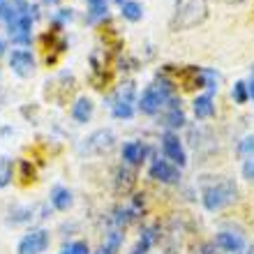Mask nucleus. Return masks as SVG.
I'll list each match as a JSON object with an SVG mask.
<instances>
[{
  "label": "nucleus",
  "instance_id": "obj_1",
  "mask_svg": "<svg viewBox=\"0 0 254 254\" xmlns=\"http://www.w3.org/2000/svg\"><path fill=\"white\" fill-rule=\"evenodd\" d=\"M236 199H238V188H236V183L231 178H224V176L213 178L201 190V201H203L206 210H210V213L231 206Z\"/></svg>",
  "mask_w": 254,
  "mask_h": 254
},
{
  "label": "nucleus",
  "instance_id": "obj_2",
  "mask_svg": "<svg viewBox=\"0 0 254 254\" xmlns=\"http://www.w3.org/2000/svg\"><path fill=\"white\" fill-rule=\"evenodd\" d=\"M208 19L206 0H176L174 16L169 21L171 30H190Z\"/></svg>",
  "mask_w": 254,
  "mask_h": 254
},
{
  "label": "nucleus",
  "instance_id": "obj_3",
  "mask_svg": "<svg viewBox=\"0 0 254 254\" xmlns=\"http://www.w3.org/2000/svg\"><path fill=\"white\" fill-rule=\"evenodd\" d=\"M171 97H174V83H171L167 76H157V79L143 90V95H141V100H139V109L148 116H155L167 107V102L171 100Z\"/></svg>",
  "mask_w": 254,
  "mask_h": 254
},
{
  "label": "nucleus",
  "instance_id": "obj_4",
  "mask_svg": "<svg viewBox=\"0 0 254 254\" xmlns=\"http://www.w3.org/2000/svg\"><path fill=\"white\" fill-rule=\"evenodd\" d=\"M14 14L7 21V33L16 44H28L30 42V28H33V19H30V9H28L26 0H12Z\"/></svg>",
  "mask_w": 254,
  "mask_h": 254
},
{
  "label": "nucleus",
  "instance_id": "obj_5",
  "mask_svg": "<svg viewBox=\"0 0 254 254\" xmlns=\"http://www.w3.org/2000/svg\"><path fill=\"white\" fill-rule=\"evenodd\" d=\"M148 174H150V178L153 181H160L164 183V185H176V183L181 181V171H178V167H176L174 162L169 160H153V164H150V169H148Z\"/></svg>",
  "mask_w": 254,
  "mask_h": 254
},
{
  "label": "nucleus",
  "instance_id": "obj_6",
  "mask_svg": "<svg viewBox=\"0 0 254 254\" xmlns=\"http://www.w3.org/2000/svg\"><path fill=\"white\" fill-rule=\"evenodd\" d=\"M47 245H49V234L44 231V229H35V231L26 234L19 241L16 252L19 254H42L44 250H47Z\"/></svg>",
  "mask_w": 254,
  "mask_h": 254
},
{
  "label": "nucleus",
  "instance_id": "obj_7",
  "mask_svg": "<svg viewBox=\"0 0 254 254\" xmlns=\"http://www.w3.org/2000/svg\"><path fill=\"white\" fill-rule=\"evenodd\" d=\"M162 150L167 155L169 162H174L176 167H185L188 164V155H185V148H183L178 134L174 132H167L162 136Z\"/></svg>",
  "mask_w": 254,
  "mask_h": 254
},
{
  "label": "nucleus",
  "instance_id": "obj_8",
  "mask_svg": "<svg viewBox=\"0 0 254 254\" xmlns=\"http://www.w3.org/2000/svg\"><path fill=\"white\" fill-rule=\"evenodd\" d=\"M176 81L181 83L185 90H196V88H206V81H203V69L201 67H178L176 69Z\"/></svg>",
  "mask_w": 254,
  "mask_h": 254
},
{
  "label": "nucleus",
  "instance_id": "obj_9",
  "mask_svg": "<svg viewBox=\"0 0 254 254\" xmlns=\"http://www.w3.org/2000/svg\"><path fill=\"white\" fill-rule=\"evenodd\" d=\"M9 67H12L14 74H19V76H30L35 72V58L30 56V51H23V49H16L9 54Z\"/></svg>",
  "mask_w": 254,
  "mask_h": 254
},
{
  "label": "nucleus",
  "instance_id": "obj_10",
  "mask_svg": "<svg viewBox=\"0 0 254 254\" xmlns=\"http://www.w3.org/2000/svg\"><path fill=\"white\" fill-rule=\"evenodd\" d=\"M132 97H134V86L132 83H127L125 86V93H118V97L114 100V116L116 118H132L134 116V102H132Z\"/></svg>",
  "mask_w": 254,
  "mask_h": 254
},
{
  "label": "nucleus",
  "instance_id": "obj_11",
  "mask_svg": "<svg viewBox=\"0 0 254 254\" xmlns=\"http://www.w3.org/2000/svg\"><path fill=\"white\" fill-rule=\"evenodd\" d=\"M215 245L220 250L229 254H241L245 250V241H243L241 234H234V231H220L215 236Z\"/></svg>",
  "mask_w": 254,
  "mask_h": 254
},
{
  "label": "nucleus",
  "instance_id": "obj_12",
  "mask_svg": "<svg viewBox=\"0 0 254 254\" xmlns=\"http://www.w3.org/2000/svg\"><path fill=\"white\" fill-rule=\"evenodd\" d=\"M42 44H44V51H47V63L49 65H54L56 61H58V56L65 54V40H63L58 33H47L44 37H42Z\"/></svg>",
  "mask_w": 254,
  "mask_h": 254
},
{
  "label": "nucleus",
  "instance_id": "obj_13",
  "mask_svg": "<svg viewBox=\"0 0 254 254\" xmlns=\"http://www.w3.org/2000/svg\"><path fill=\"white\" fill-rule=\"evenodd\" d=\"M111 146H114V134L109 132V129H100V132H95L93 136H88L83 150L95 155V153H104V150H109Z\"/></svg>",
  "mask_w": 254,
  "mask_h": 254
},
{
  "label": "nucleus",
  "instance_id": "obj_14",
  "mask_svg": "<svg viewBox=\"0 0 254 254\" xmlns=\"http://www.w3.org/2000/svg\"><path fill=\"white\" fill-rule=\"evenodd\" d=\"M146 155H148V146L141 143V141H129V143L123 146V160L127 164H132V167L141 164V162L146 160Z\"/></svg>",
  "mask_w": 254,
  "mask_h": 254
},
{
  "label": "nucleus",
  "instance_id": "obj_15",
  "mask_svg": "<svg viewBox=\"0 0 254 254\" xmlns=\"http://www.w3.org/2000/svg\"><path fill=\"white\" fill-rule=\"evenodd\" d=\"M162 121H164L162 125H167V127H181L183 123H185V114H183V109H181V100L171 97V100L167 102V114H164Z\"/></svg>",
  "mask_w": 254,
  "mask_h": 254
},
{
  "label": "nucleus",
  "instance_id": "obj_16",
  "mask_svg": "<svg viewBox=\"0 0 254 254\" xmlns=\"http://www.w3.org/2000/svg\"><path fill=\"white\" fill-rule=\"evenodd\" d=\"M93 102L88 100V97H79V100L72 104V118L76 123H88L93 118Z\"/></svg>",
  "mask_w": 254,
  "mask_h": 254
},
{
  "label": "nucleus",
  "instance_id": "obj_17",
  "mask_svg": "<svg viewBox=\"0 0 254 254\" xmlns=\"http://www.w3.org/2000/svg\"><path fill=\"white\" fill-rule=\"evenodd\" d=\"M215 114V104H213V97L210 95H201L194 100V116L203 121V118H210Z\"/></svg>",
  "mask_w": 254,
  "mask_h": 254
},
{
  "label": "nucleus",
  "instance_id": "obj_18",
  "mask_svg": "<svg viewBox=\"0 0 254 254\" xmlns=\"http://www.w3.org/2000/svg\"><path fill=\"white\" fill-rule=\"evenodd\" d=\"M51 203H54L56 210H67V208L72 206V194H69V190L56 188L54 192H51Z\"/></svg>",
  "mask_w": 254,
  "mask_h": 254
},
{
  "label": "nucleus",
  "instance_id": "obj_19",
  "mask_svg": "<svg viewBox=\"0 0 254 254\" xmlns=\"http://www.w3.org/2000/svg\"><path fill=\"white\" fill-rule=\"evenodd\" d=\"M121 7H123V16H125L127 21H139L141 16H143L141 5H139V2H134V0H125Z\"/></svg>",
  "mask_w": 254,
  "mask_h": 254
},
{
  "label": "nucleus",
  "instance_id": "obj_20",
  "mask_svg": "<svg viewBox=\"0 0 254 254\" xmlns=\"http://www.w3.org/2000/svg\"><path fill=\"white\" fill-rule=\"evenodd\" d=\"M153 241H155V234H153V229H148V231H143L132 254H146V250L150 248V245H153Z\"/></svg>",
  "mask_w": 254,
  "mask_h": 254
},
{
  "label": "nucleus",
  "instance_id": "obj_21",
  "mask_svg": "<svg viewBox=\"0 0 254 254\" xmlns=\"http://www.w3.org/2000/svg\"><path fill=\"white\" fill-rule=\"evenodd\" d=\"M19 178H21V185H28V183L35 181V169L30 167V162L28 160L19 162Z\"/></svg>",
  "mask_w": 254,
  "mask_h": 254
},
{
  "label": "nucleus",
  "instance_id": "obj_22",
  "mask_svg": "<svg viewBox=\"0 0 254 254\" xmlns=\"http://www.w3.org/2000/svg\"><path fill=\"white\" fill-rule=\"evenodd\" d=\"M9 181H12V160L2 157L0 160V188L9 185Z\"/></svg>",
  "mask_w": 254,
  "mask_h": 254
},
{
  "label": "nucleus",
  "instance_id": "obj_23",
  "mask_svg": "<svg viewBox=\"0 0 254 254\" xmlns=\"http://www.w3.org/2000/svg\"><path fill=\"white\" fill-rule=\"evenodd\" d=\"M231 95H234V100L238 102V104H245V102L250 100L248 83H243V81H238V83H234V90H231Z\"/></svg>",
  "mask_w": 254,
  "mask_h": 254
},
{
  "label": "nucleus",
  "instance_id": "obj_24",
  "mask_svg": "<svg viewBox=\"0 0 254 254\" xmlns=\"http://www.w3.org/2000/svg\"><path fill=\"white\" fill-rule=\"evenodd\" d=\"M238 153H241L243 157H252L254 155V134H248V136L238 143Z\"/></svg>",
  "mask_w": 254,
  "mask_h": 254
},
{
  "label": "nucleus",
  "instance_id": "obj_25",
  "mask_svg": "<svg viewBox=\"0 0 254 254\" xmlns=\"http://www.w3.org/2000/svg\"><path fill=\"white\" fill-rule=\"evenodd\" d=\"M61 254H88V245L86 243H69L63 248Z\"/></svg>",
  "mask_w": 254,
  "mask_h": 254
},
{
  "label": "nucleus",
  "instance_id": "obj_26",
  "mask_svg": "<svg viewBox=\"0 0 254 254\" xmlns=\"http://www.w3.org/2000/svg\"><path fill=\"white\" fill-rule=\"evenodd\" d=\"M12 14H14V5H12V0H0V16L5 21L12 19Z\"/></svg>",
  "mask_w": 254,
  "mask_h": 254
},
{
  "label": "nucleus",
  "instance_id": "obj_27",
  "mask_svg": "<svg viewBox=\"0 0 254 254\" xmlns=\"http://www.w3.org/2000/svg\"><path fill=\"white\" fill-rule=\"evenodd\" d=\"M203 81H206V88H210V90L217 88V74L210 69H203Z\"/></svg>",
  "mask_w": 254,
  "mask_h": 254
},
{
  "label": "nucleus",
  "instance_id": "obj_28",
  "mask_svg": "<svg viewBox=\"0 0 254 254\" xmlns=\"http://www.w3.org/2000/svg\"><path fill=\"white\" fill-rule=\"evenodd\" d=\"M243 176H245L248 181H254V157L245 160V164H243Z\"/></svg>",
  "mask_w": 254,
  "mask_h": 254
},
{
  "label": "nucleus",
  "instance_id": "obj_29",
  "mask_svg": "<svg viewBox=\"0 0 254 254\" xmlns=\"http://www.w3.org/2000/svg\"><path fill=\"white\" fill-rule=\"evenodd\" d=\"M107 14V2H100V5H93V9H90V21L95 19H102Z\"/></svg>",
  "mask_w": 254,
  "mask_h": 254
},
{
  "label": "nucleus",
  "instance_id": "obj_30",
  "mask_svg": "<svg viewBox=\"0 0 254 254\" xmlns=\"http://www.w3.org/2000/svg\"><path fill=\"white\" fill-rule=\"evenodd\" d=\"M248 93H250V100H254V69H252V76H250V83H248Z\"/></svg>",
  "mask_w": 254,
  "mask_h": 254
},
{
  "label": "nucleus",
  "instance_id": "obj_31",
  "mask_svg": "<svg viewBox=\"0 0 254 254\" xmlns=\"http://www.w3.org/2000/svg\"><path fill=\"white\" fill-rule=\"evenodd\" d=\"M220 2H224V5H241L245 0H220Z\"/></svg>",
  "mask_w": 254,
  "mask_h": 254
},
{
  "label": "nucleus",
  "instance_id": "obj_32",
  "mask_svg": "<svg viewBox=\"0 0 254 254\" xmlns=\"http://www.w3.org/2000/svg\"><path fill=\"white\" fill-rule=\"evenodd\" d=\"M2 54H5V42L0 40V56H2Z\"/></svg>",
  "mask_w": 254,
  "mask_h": 254
},
{
  "label": "nucleus",
  "instance_id": "obj_33",
  "mask_svg": "<svg viewBox=\"0 0 254 254\" xmlns=\"http://www.w3.org/2000/svg\"><path fill=\"white\" fill-rule=\"evenodd\" d=\"M90 5H100V2H104V0H88Z\"/></svg>",
  "mask_w": 254,
  "mask_h": 254
},
{
  "label": "nucleus",
  "instance_id": "obj_34",
  "mask_svg": "<svg viewBox=\"0 0 254 254\" xmlns=\"http://www.w3.org/2000/svg\"><path fill=\"white\" fill-rule=\"evenodd\" d=\"M47 2H49V5H54V2H58V0H47Z\"/></svg>",
  "mask_w": 254,
  "mask_h": 254
},
{
  "label": "nucleus",
  "instance_id": "obj_35",
  "mask_svg": "<svg viewBox=\"0 0 254 254\" xmlns=\"http://www.w3.org/2000/svg\"><path fill=\"white\" fill-rule=\"evenodd\" d=\"M116 2H121V5H123V2H125V0H116Z\"/></svg>",
  "mask_w": 254,
  "mask_h": 254
}]
</instances>
